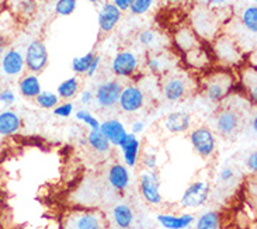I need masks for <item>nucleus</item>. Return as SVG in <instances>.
<instances>
[{"instance_id":"29","label":"nucleus","mask_w":257,"mask_h":229,"mask_svg":"<svg viewBox=\"0 0 257 229\" xmlns=\"http://www.w3.org/2000/svg\"><path fill=\"white\" fill-rule=\"evenodd\" d=\"M79 90H80V82H79L77 76H70L65 79L62 83H59V86L56 87V94L65 101H69L72 98L76 97L79 94Z\"/></svg>"},{"instance_id":"48","label":"nucleus","mask_w":257,"mask_h":229,"mask_svg":"<svg viewBox=\"0 0 257 229\" xmlns=\"http://www.w3.org/2000/svg\"><path fill=\"white\" fill-rule=\"evenodd\" d=\"M205 2H207V6L211 9H219V7L226 6L229 0H205Z\"/></svg>"},{"instance_id":"31","label":"nucleus","mask_w":257,"mask_h":229,"mask_svg":"<svg viewBox=\"0 0 257 229\" xmlns=\"http://www.w3.org/2000/svg\"><path fill=\"white\" fill-rule=\"evenodd\" d=\"M240 24L242 27L250 35H256L257 33V6L250 5L244 9L240 14Z\"/></svg>"},{"instance_id":"47","label":"nucleus","mask_w":257,"mask_h":229,"mask_svg":"<svg viewBox=\"0 0 257 229\" xmlns=\"http://www.w3.org/2000/svg\"><path fill=\"white\" fill-rule=\"evenodd\" d=\"M111 2L115 5V6L118 7L122 13L130 10V6H131V3H132V0H111Z\"/></svg>"},{"instance_id":"12","label":"nucleus","mask_w":257,"mask_h":229,"mask_svg":"<svg viewBox=\"0 0 257 229\" xmlns=\"http://www.w3.org/2000/svg\"><path fill=\"white\" fill-rule=\"evenodd\" d=\"M211 186L208 181H194L188 186L181 195L180 204L184 208H200L208 201Z\"/></svg>"},{"instance_id":"35","label":"nucleus","mask_w":257,"mask_h":229,"mask_svg":"<svg viewBox=\"0 0 257 229\" xmlns=\"http://www.w3.org/2000/svg\"><path fill=\"white\" fill-rule=\"evenodd\" d=\"M9 5L16 13L30 16L35 10L34 0H9Z\"/></svg>"},{"instance_id":"39","label":"nucleus","mask_w":257,"mask_h":229,"mask_svg":"<svg viewBox=\"0 0 257 229\" xmlns=\"http://www.w3.org/2000/svg\"><path fill=\"white\" fill-rule=\"evenodd\" d=\"M73 110H75V105L72 101H62L52 108V114L59 118H69L73 114Z\"/></svg>"},{"instance_id":"30","label":"nucleus","mask_w":257,"mask_h":229,"mask_svg":"<svg viewBox=\"0 0 257 229\" xmlns=\"http://www.w3.org/2000/svg\"><path fill=\"white\" fill-rule=\"evenodd\" d=\"M87 144L98 153H108L111 149V144L100 132V130H90L87 134Z\"/></svg>"},{"instance_id":"4","label":"nucleus","mask_w":257,"mask_h":229,"mask_svg":"<svg viewBox=\"0 0 257 229\" xmlns=\"http://www.w3.org/2000/svg\"><path fill=\"white\" fill-rule=\"evenodd\" d=\"M190 27L201 41H212L216 35L221 34V21L216 9L208 6H197L190 14Z\"/></svg>"},{"instance_id":"33","label":"nucleus","mask_w":257,"mask_h":229,"mask_svg":"<svg viewBox=\"0 0 257 229\" xmlns=\"http://www.w3.org/2000/svg\"><path fill=\"white\" fill-rule=\"evenodd\" d=\"M34 100L35 103H37V105L44 108V110H52L56 104L61 103L59 96H58L56 93H54V91L49 90H42Z\"/></svg>"},{"instance_id":"18","label":"nucleus","mask_w":257,"mask_h":229,"mask_svg":"<svg viewBox=\"0 0 257 229\" xmlns=\"http://www.w3.org/2000/svg\"><path fill=\"white\" fill-rule=\"evenodd\" d=\"M173 45L179 52L186 54L188 51L202 45V42L198 38V35L193 31V28L190 27V26H183V27L177 28L174 31Z\"/></svg>"},{"instance_id":"27","label":"nucleus","mask_w":257,"mask_h":229,"mask_svg":"<svg viewBox=\"0 0 257 229\" xmlns=\"http://www.w3.org/2000/svg\"><path fill=\"white\" fill-rule=\"evenodd\" d=\"M240 80L244 90L249 93V98L253 103H256L257 100V73L256 68L253 65L244 66L240 70Z\"/></svg>"},{"instance_id":"42","label":"nucleus","mask_w":257,"mask_h":229,"mask_svg":"<svg viewBox=\"0 0 257 229\" xmlns=\"http://www.w3.org/2000/svg\"><path fill=\"white\" fill-rule=\"evenodd\" d=\"M100 65H101V56L97 55L94 56V59H93V62L90 63V66H89V69L86 72V76L87 77H94V75L98 72V68H100Z\"/></svg>"},{"instance_id":"11","label":"nucleus","mask_w":257,"mask_h":229,"mask_svg":"<svg viewBox=\"0 0 257 229\" xmlns=\"http://www.w3.org/2000/svg\"><path fill=\"white\" fill-rule=\"evenodd\" d=\"M124 84L118 79L104 80L98 84L94 91V100L101 108H112L118 105V98Z\"/></svg>"},{"instance_id":"43","label":"nucleus","mask_w":257,"mask_h":229,"mask_svg":"<svg viewBox=\"0 0 257 229\" xmlns=\"http://www.w3.org/2000/svg\"><path fill=\"white\" fill-rule=\"evenodd\" d=\"M235 177V170L232 167H223L219 172V180L221 183H229Z\"/></svg>"},{"instance_id":"24","label":"nucleus","mask_w":257,"mask_h":229,"mask_svg":"<svg viewBox=\"0 0 257 229\" xmlns=\"http://www.w3.org/2000/svg\"><path fill=\"white\" fill-rule=\"evenodd\" d=\"M23 120L13 110H3L0 112V137H12L20 131Z\"/></svg>"},{"instance_id":"5","label":"nucleus","mask_w":257,"mask_h":229,"mask_svg":"<svg viewBox=\"0 0 257 229\" xmlns=\"http://www.w3.org/2000/svg\"><path fill=\"white\" fill-rule=\"evenodd\" d=\"M62 229H107V221L100 211L73 209L63 218Z\"/></svg>"},{"instance_id":"25","label":"nucleus","mask_w":257,"mask_h":229,"mask_svg":"<svg viewBox=\"0 0 257 229\" xmlns=\"http://www.w3.org/2000/svg\"><path fill=\"white\" fill-rule=\"evenodd\" d=\"M42 91V84L40 76L35 73H26L20 77L19 80V93L24 98H31L34 100Z\"/></svg>"},{"instance_id":"44","label":"nucleus","mask_w":257,"mask_h":229,"mask_svg":"<svg viewBox=\"0 0 257 229\" xmlns=\"http://www.w3.org/2000/svg\"><path fill=\"white\" fill-rule=\"evenodd\" d=\"M94 100V93L89 89H86V90L80 91V96H79V101L82 103L83 105L90 104L91 101Z\"/></svg>"},{"instance_id":"10","label":"nucleus","mask_w":257,"mask_h":229,"mask_svg":"<svg viewBox=\"0 0 257 229\" xmlns=\"http://www.w3.org/2000/svg\"><path fill=\"white\" fill-rule=\"evenodd\" d=\"M190 142L197 155L204 159L211 158L216 151V138L214 131L208 127H197L190 132Z\"/></svg>"},{"instance_id":"17","label":"nucleus","mask_w":257,"mask_h":229,"mask_svg":"<svg viewBox=\"0 0 257 229\" xmlns=\"http://www.w3.org/2000/svg\"><path fill=\"white\" fill-rule=\"evenodd\" d=\"M100 132L108 139L111 146L119 148L124 144V141L128 137L125 125L118 118H107L103 123H100Z\"/></svg>"},{"instance_id":"41","label":"nucleus","mask_w":257,"mask_h":229,"mask_svg":"<svg viewBox=\"0 0 257 229\" xmlns=\"http://www.w3.org/2000/svg\"><path fill=\"white\" fill-rule=\"evenodd\" d=\"M0 103L3 105H13L16 103V93L10 89L0 90Z\"/></svg>"},{"instance_id":"1","label":"nucleus","mask_w":257,"mask_h":229,"mask_svg":"<svg viewBox=\"0 0 257 229\" xmlns=\"http://www.w3.org/2000/svg\"><path fill=\"white\" fill-rule=\"evenodd\" d=\"M198 86L208 101L214 104H219L229 97L230 93L236 87V77L232 69L218 68V69L208 70L201 77Z\"/></svg>"},{"instance_id":"51","label":"nucleus","mask_w":257,"mask_h":229,"mask_svg":"<svg viewBox=\"0 0 257 229\" xmlns=\"http://www.w3.org/2000/svg\"><path fill=\"white\" fill-rule=\"evenodd\" d=\"M87 2H90L93 6L100 7L103 3H104V2H107V0H87Z\"/></svg>"},{"instance_id":"32","label":"nucleus","mask_w":257,"mask_h":229,"mask_svg":"<svg viewBox=\"0 0 257 229\" xmlns=\"http://www.w3.org/2000/svg\"><path fill=\"white\" fill-rule=\"evenodd\" d=\"M221 228V215L216 211H207L198 216L195 222V229H219Z\"/></svg>"},{"instance_id":"46","label":"nucleus","mask_w":257,"mask_h":229,"mask_svg":"<svg viewBox=\"0 0 257 229\" xmlns=\"http://www.w3.org/2000/svg\"><path fill=\"white\" fill-rule=\"evenodd\" d=\"M145 128H146L145 121H142V120H138V121L132 123L131 132H132V134H135V135H139V134H142V132L145 131Z\"/></svg>"},{"instance_id":"3","label":"nucleus","mask_w":257,"mask_h":229,"mask_svg":"<svg viewBox=\"0 0 257 229\" xmlns=\"http://www.w3.org/2000/svg\"><path fill=\"white\" fill-rule=\"evenodd\" d=\"M211 55L214 56L221 68L232 69L235 66H242L244 61V52L242 45L232 35L218 34L211 41Z\"/></svg>"},{"instance_id":"26","label":"nucleus","mask_w":257,"mask_h":229,"mask_svg":"<svg viewBox=\"0 0 257 229\" xmlns=\"http://www.w3.org/2000/svg\"><path fill=\"white\" fill-rule=\"evenodd\" d=\"M158 222L165 229H187L194 222V216L193 214H159Z\"/></svg>"},{"instance_id":"36","label":"nucleus","mask_w":257,"mask_h":229,"mask_svg":"<svg viewBox=\"0 0 257 229\" xmlns=\"http://www.w3.org/2000/svg\"><path fill=\"white\" fill-rule=\"evenodd\" d=\"M77 7V0H56L55 13L61 17H68L75 13Z\"/></svg>"},{"instance_id":"50","label":"nucleus","mask_w":257,"mask_h":229,"mask_svg":"<svg viewBox=\"0 0 257 229\" xmlns=\"http://www.w3.org/2000/svg\"><path fill=\"white\" fill-rule=\"evenodd\" d=\"M251 130H253V132H256L257 131V117H256V114L253 116V118H251Z\"/></svg>"},{"instance_id":"34","label":"nucleus","mask_w":257,"mask_h":229,"mask_svg":"<svg viewBox=\"0 0 257 229\" xmlns=\"http://www.w3.org/2000/svg\"><path fill=\"white\" fill-rule=\"evenodd\" d=\"M94 56L96 54L90 51V52H87V54H84L83 56H76V58H73V61H72V70L75 72V75H86V72L89 69V66H90V63L93 62V59H94Z\"/></svg>"},{"instance_id":"19","label":"nucleus","mask_w":257,"mask_h":229,"mask_svg":"<svg viewBox=\"0 0 257 229\" xmlns=\"http://www.w3.org/2000/svg\"><path fill=\"white\" fill-rule=\"evenodd\" d=\"M137 42L139 44V47L146 49V52L159 51V49L167 48V45H169L166 37L153 28H146V30L139 31L137 35Z\"/></svg>"},{"instance_id":"6","label":"nucleus","mask_w":257,"mask_h":229,"mask_svg":"<svg viewBox=\"0 0 257 229\" xmlns=\"http://www.w3.org/2000/svg\"><path fill=\"white\" fill-rule=\"evenodd\" d=\"M177 65H179V56L169 48L146 52L145 62H144L146 72L151 76L155 77H160L163 76V75H166L170 70L179 68Z\"/></svg>"},{"instance_id":"13","label":"nucleus","mask_w":257,"mask_h":229,"mask_svg":"<svg viewBox=\"0 0 257 229\" xmlns=\"http://www.w3.org/2000/svg\"><path fill=\"white\" fill-rule=\"evenodd\" d=\"M139 190L144 200L152 205H159L163 201L160 194V179L156 170H146L141 174L139 179Z\"/></svg>"},{"instance_id":"38","label":"nucleus","mask_w":257,"mask_h":229,"mask_svg":"<svg viewBox=\"0 0 257 229\" xmlns=\"http://www.w3.org/2000/svg\"><path fill=\"white\" fill-rule=\"evenodd\" d=\"M155 5V0H132L130 10L134 16H144Z\"/></svg>"},{"instance_id":"23","label":"nucleus","mask_w":257,"mask_h":229,"mask_svg":"<svg viewBox=\"0 0 257 229\" xmlns=\"http://www.w3.org/2000/svg\"><path fill=\"white\" fill-rule=\"evenodd\" d=\"M130 170L125 165L122 163H114L110 169H108V183L111 184L114 190H117L119 193L125 191L128 186H130Z\"/></svg>"},{"instance_id":"14","label":"nucleus","mask_w":257,"mask_h":229,"mask_svg":"<svg viewBox=\"0 0 257 229\" xmlns=\"http://www.w3.org/2000/svg\"><path fill=\"white\" fill-rule=\"evenodd\" d=\"M242 124L240 112L232 107H223L222 110L216 112L215 116V130L222 137H232L235 135Z\"/></svg>"},{"instance_id":"40","label":"nucleus","mask_w":257,"mask_h":229,"mask_svg":"<svg viewBox=\"0 0 257 229\" xmlns=\"http://www.w3.org/2000/svg\"><path fill=\"white\" fill-rule=\"evenodd\" d=\"M141 160H142V165L145 166L146 170H156V167H158V156H156V153H144Z\"/></svg>"},{"instance_id":"53","label":"nucleus","mask_w":257,"mask_h":229,"mask_svg":"<svg viewBox=\"0 0 257 229\" xmlns=\"http://www.w3.org/2000/svg\"><path fill=\"white\" fill-rule=\"evenodd\" d=\"M251 2H253V3H256V2H257V0H251Z\"/></svg>"},{"instance_id":"52","label":"nucleus","mask_w":257,"mask_h":229,"mask_svg":"<svg viewBox=\"0 0 257 229\" xmlns=\"http://www.w3.org/2000/svg\"><path fill=\"white\" fill-rule=\"evenodd\" d=\"M169 3H173V5H177V3H181L183 0H167Z\"/></svg>"},{"instance_id":"37","label":"nucleus","mask_w":257,"mask_h":229,"mask_svg":"<svg viewBox=\"0 0 257 229\" xmlns=\"http://www.w3.org/2000/svg\"><path fill=\"white\" fill-rule=\"evenodd\" d=\"M75 117H76L77 121H80V123H83L84 125H87L90 130H100V120L97 117H94L90 111H87V110H77L75 112Z\"/></svg>"},{"instance_id":"7","label":"nucleus","mask_w":257,"mask_h":229,"mask_svg":"<svg viewBox=\"0 0 257 229\" xmlns=\"http://www.w3.org/2000/svg\"><path fill=\"white\" fill-rule=\"evenodd\" d=\"M141 70V59L134 49H121L111 61V72L118 79H132Z\"/></svg>"},{"instance_id":"21","label":"nucleus","mask_w":257,"mask_h":229,"mask_svg":"<svg viewBox=\"0 0 257 229\" xmlns=\"http://www.w3.org/2000/svg\"><path fill=\"white\" fill-rule=\"evenodd\" d=\"M183 55H184V63L187 65L188 68H191V69H207L211 65V61H212L211 52H208L202 45L188 51V52L183 54Z\"/></svg>"},{"instance_id":"16","label":"nucleus","mask_w":257,"mask_h":229,"mask_svg":"<svg viewBox=\"0 0 257 229\" xmlns=\"http://www.w3.org/2000/svg\"><path fill=\"white\" fill-rule=\"evenodd\" d=\"M122 17V12L118 7L115 6L112 2H104L100 9H98L97 14V23L98 30L101 34H108L111 33L114 28L118 26Z\"/></svg>"},{"instance_id":"8","label":"nucleus","mask_w":257,"mask_h":229,"mask_svg":"<svg viewBox=\"0 0 257 229\" xmlns=\"http://www.w3.org/2000/svg\"><path fill=\"white\" fill-rule=\"evenodd\" d=\"M24 62H26V69L30 73H35V75L42 73L47 69L49 63V54L47 45L41 40H33L26 48Z\"/></svg>"},{"instance_id":"45","label":"nucleus","mask_w":257,"mask_h":229,"mask_svg":"<svg viewBox=\"0 0 257 229\" xmlns=\"http://www.w3.org/2000/svg\"><path fill=\"white\" fill-rule=\"evenodd\" d=\"M246 166L247 169L253 172V173H256L257 172V152H251L249 156H247V159H246Z\"/></svg>"},{"instance_id":"22","label":"nucleus","mask_w":257,"mask_h":229,"mask_svg":"<svg viewBox=\"0 0 257 229\" xmlns=\"http://www.w3.org/2000/svg\"><path fill=\"white\" fill-rule=\"evenodd\" d=\"M119 149L122 151V158L125 162V166L135 167L138 165L139 153H141V141L138 135L128 132V137L124 141V144L119 146Z\"/></svg>"},{"instance_id":"15","label":"nucleus","mask_w":257,"mask_h":229,"mask_svg":"<svg viewBox=\"0 0 257 229\" xmlns=\"http://www.w3.org/2000/svg\"><path fill=\"white\" fill-rule=\"evenodd\" d=\"M0 69L2 73L7 77H19L26 70L24 54L16 48H10L5 51L0 59Z\"/></svg>"},{"instance_id":"20","label":"nucleus","mask_w":257,"mask_h":229,"mask_svg":"<svg viewBox=\"0 0 257 229\" xmlns=\"http://www.w3.org/2000/svg\"><path fill=\"white\" fill-rule=\"evenodd\" d=\"M191 116L187 111L169 112L165 118V128L172 134H183L191 128Z\"/></svg>"},{"instance_id":"2","label":"nucleus","mask_w":257,"mask_h":229,"mask_svg":"<svg viewBox=\"0 0 257 229\" xmlns=\"http://www.w3.org/2000/svg\"><path fill=\"white\" fill-rule=\"evenodd\" d=\"M158 79H159L162 96L169 103L181 101V100L187 98L188 96H191L195 89H198V82L194 77L179 68L170 70L169 73L158 77Z\"/></svg>"},{"instance_id":"28","label":"nucleus","mask_w":257,"mask_h":229,"mask_svg":"<svg viewBox=\"0 0 257 229\" xmlns=\"http://www.w3.org/2000/svg\"><path fill=\"white\" fill-rule=\"evenodd\" d=\"M112 219L119 229L131 228L134 222V211L126 204H117L112 208Z\"/></svg>"},{"instance_id":"9","label":"nucleus","mask_w":257,"mask_h":229,"mask_svg":"<svg viewBox=\"0 0 257 229\" xmlns=\"http://www.w3.org/2000/svg\"><path fill=\"white\" fill-rule=\"evenodd\" d=\"M146 104V94L142 86L135 83H128L122 86V90L119 94L118 105L119 108L126 114H137Z\"/></svg>"},{"instance_id":"49","label":"nucleus","mask_w":257,"mask_h":229,"mask_svg":"<svg viewBox=\"0 0 257 229\" xmlns=\"http://www.w3.org/2000/svg\"><path fill=\"white\" fill-rule=\"evenodd\" d=\"M7 45H9V40H7V37L0 33V56L5 54Z\"/></svg>"}]
</instances>
